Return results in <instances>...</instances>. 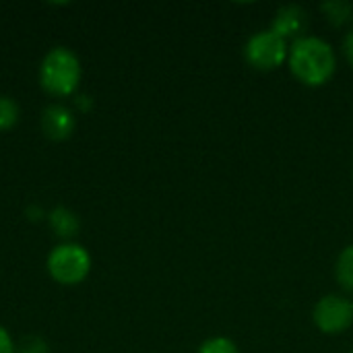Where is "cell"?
Instances as JSON below:
<instances>
[{
	"label": "cell",
	"mask_w": 353,
	"mask_h": 353,
	"mask_svg": "<svg viewBox=\"0 0 353 353\" xmlns=\"http://www.w3.org/2000/svg\"><path fill=\"white\" fill-rule=\"evenodd\" d=\"M288 64L300 83L321 87L333 79L337 70V56L329 41L316 35H304L290 46Z\"/></svg>",
	"instance_id": "6da1fadb"
},
{
	"label": "cell",
	"mask_w": 353,
	"mask_h": 353,
	"mask_svg": "<svg viewBox=\"0 0 353 353\" xmlns=\"http://www.w3.org/2000/svg\"><path fill=\"white\" fill-rule=\"evenodd\" d=\"M39 83L50 95H72L81 83V60L68 48H52L41 60Z\"/></svg>",
	"instance_id": "7a4b0ae2"
},
{
	"label": "cell",
	"mask_w": 353,
	"mask_h": 353,
	"mask_svg": "<svg viewBox=\"0 0 353 353\" xmlns=\"http://www.w3.org/2000/svg\"><path fill=\"white\" fill-rule=\"evenodd\" d=\"M91 271V256L85 246L64 242L48 254V273L62 285H77L85 281Z\"/></svg>",
	"instance_id": "3957f363"
},
{
	"label": "cell",
	"mask_w": 353,
	"mask_h": 353,
	"mask_svg": "<svg viewBox=\"0 0 353 353\" xmlns=\"http://www.w3.org/2000/svg\"><path fill=\"white\" fill-rule=\"evenodd\" d=\"M288 41L279 37L271 27L250 35L244 46V58L256 70H275L288 60Z\"/></svg>",
	"instance_id": "277c9868"
},
{
	"label": "cell",
	"mask_w": 353,
	"mask_h": 353,
	"mask_svg": "<svg viewBox=\"0 0 353 353\" xmlns=\"http://www.w3.org/2000/svg\"><path fill=\"white\" fill-rule=\"evenodd\" d=\"M312 321L325 335H341L353 325V302L345 296L329 294L316 302Z\"/></svg>",
	"instance_id": "5b68a950"
},
{
	"label": "cell",
	"mask_w": 353,
	"mask_h": 353,
	"mask_svg": "<svg viewBox=\"0 0 353 353\" xmlns=\"http://www.w3.org/2000/svg\"><path fill=\"white\" fill-rule=\"evenodd\" d=\"M271 29L279 37H283L285 41L288 39L296 41V39L304 37V33L308 29V12H306V8H302L300 4H283L275 12Z\"/></svg>",
	"instance_id": "8992f818"
},
{
	"label": "cell",
	"mask_w": 353,
	"mask_h": 353,
	"mask_svg": "<svg viewBox=\"0 0 353 353\" xmlns=\"http://www.w3.org/2000/svg\"><path fill=\"white\" fill-rule=\"evenodd\" d=\"M74 126H77L74 114L62 103H52L41 114V128H43L46 137H50L52 141L68 139L72 134Z\"/></svg>",
	"instance_id": "52a82bcc"
},
{
	"label": "cell",
	"mask_w": 353,
	"mask_h": 353,
	"mask_svg": "<svg viewBox=\"0 0 353 353\" xmlns=\"http://www.w3.org/2000/svg\"><path fill=\"white\" fill-rule=\"evenodd\" d=\"M50 225H52V230L58 234V236H62V238H70V236H74L77 234V230H79V217L70 211V209H66V207H56L52 213H50Z\"/></svg>",
	"instance_id": "ba28073f"
},
{
	"label": "cell",
	"mask_w": 353,
	"mask_h": 353,
	"mask_svg": "<svg viewBox=\"0 0 353 353\" xmlns=\"http://www.w3.org/2000/svg\"><path fill=\"white\" fill-rule=\"evenodd\" d=\"M321 10L325 12L327 21L335 27H341L345 23H350L353 19V4L347 0H331L321 4Z\"/></svg>",
	"instance_id": "9c48e42d"
},
{
	"label": "cell",
	"mask_w": 353,
	"mask_h": 353,
	"mask_svg": "<svg viewBox=\"0 0 353 353\" xmlns=\"http://www.w3.org/2000/svg\"><path fill=\"white\" fill-rule=\"evenodd\" d=\"M335 277L345 292L353 294V244L341 250L335 265Z\"/></svg>",
	"instance_id": "30bf717a"
},
{
	"label": "cell",
	"mask_w": 353,
	"mask_h": 353,
	"mask_svg": "<svg viewBox=\"0 0 353 353\" xmlns=\"http://www.w3.org/2000/svg\"><path fill=\"white\" fill-rule=\"evenodd\" d=\"M17 120H19V103L8 95H0V130L12 128Z\"/></svg>",
	"instance_id": "8fae6325"
},
{
	"label": "cell",
	"mask_w": 353,
	"mask_h": 353,
	"mask_svg": "<svg viewBox=\"0 0 353 353\" xmlns=\"http://www.w3.org/2000/svg\"><path fill=\"white\" fill-rule=\"evenodd\" d=\"M196 353H240L238 345L228 337H211L201 343Z\"/></svg>",
	"instance_id": "7c38bea8"
},
{
	"label": "cell",
	"mask_w": 353,
	"mask_h": 353,
	"mask_svg": "<svg viewBox=\"0 0 353 353\" xmlns=\"http://www.w3.org/2000/svg\"><path fill=\"white\" fill-rule=\"evenodd\" d=\"M17 353H50V347L41 337H25L19 343Z\"/></svg>",
	"instance_id": "4fadbf2b"
},
{
	"label": "cell",
	"mask_w": 353,
	"mask_h": 353,
	"mask_svg": "<svg viewBox=\"0 0 353 353\" xmlns=\"http://www.w3.org/2000/svg\"><path fill=\"white\" fill-rule=\"evenodd\" d=\"M0 353H14L12 337H10V333L4 327H0Z\"/></svg>",
	"instance_id": "5bb4252c"
},
{
	"label": "cell",
	"mask_w": 353,
	"mask_h": 353,
	"mask_svg": "<svg viewBox=\"0 0 353 353\" xmlns=\"http://www.w3.org/2000/svg\"><path fill=\"white\" fill-rule=\"evenodd\" d=\"M343 52H345L347 62L353 66V29L345 35V39H343Z\"/></svg>",
	"instance_id": "9a60e30c"
},
{
	"label": "cell",
	"mask_w": 353,
	"mask_h": 353,
	"mask_svg": "<svg viewBox=\"0 0 353 353\" xmlns=\"http://www.w3.org/2000/svg\"><path fill=\"white\" fill-rule=\"evenodd\" d=\"M77 105L81 108V112H87L91 108V97L89 95H79L77 97Z\"/></svg>",
	"instance_id": "2e32d148"
},
{
	"label": "cell",
	"mask_w": 353,
	"mask_h": 353,
	"mask_svg": "<svg viewBox=\"0 0 353 353\" xmlns=\"http://www.w3.org/2000/svg\"><path fill=\"white\" fill-rule=\"evenodd\" d=\"M352 353H353V350H352Z\"/></svg>",
	"instance_id": "e0dca14e"
}]
</instances>
